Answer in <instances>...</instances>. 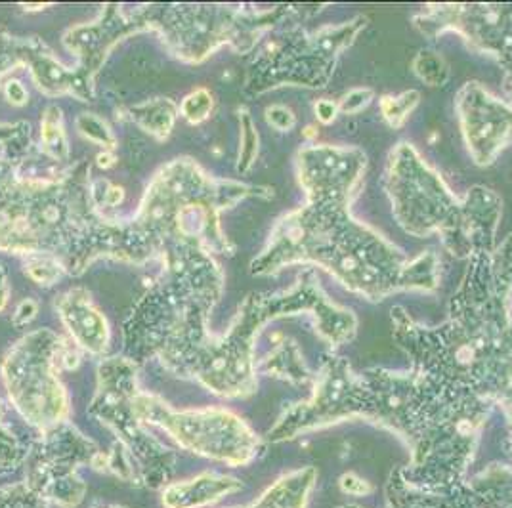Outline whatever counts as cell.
Masks as SVG:
<instances>
[{
  "mask_svg": "<svg viewBox=\"0 0 512 508\" xmlns=\"http://www.w3.org/2000/svg\"><path fill=\"white\" fill-rule=\"evenodd\" d=\"M421 102V94L417 90H407L398 96H383L379 107L383 113L384 121L392 128H400L407 121V117L411 115V111L419 106Z\"/></svg>",
  "mask_w": 512,
  "mask_h": 508,
  "instance_id": "17",
  "label": "cell"
},
{
  "mask_svg": "<svg viewBox=\"0 0 512 508\" xmlns=\"http://www.w3.org/2000/svg\"><path fill=\"white\" fill-rule=\"evenodd\" d=\"M140 415L171 430L180 444L228 465H247L255 459L258 438L234 413L205 409L171 415L161 403L140 400Z\"/></svg>",
  "mask_w": 512,
  "mask_h": 508,
  "instance_id": "6",
  "label": "cell"
},
{
  "mask_svg": "<svg viewBox=\"0 0 512 508\" xmlns=\"http://www.w3.org/2000/svg\"><path fill=\"white\" fill-rule=\"evenodd\" d=\"M341 487L346 489V491H350L352 495H367V491H371V486L367 482L360 480L356 474L342 476Z\"/></svg>",
  "mask_w": 512,
  "mask_h": 508,
  "instance_id": "27",
  "label": "cell"
},
{
  "mask_svg": "<svg viewBox=\"0 0 512 508\" xmlns=\"http://www.w3.org/2000/svg\"><path fill=\"white\" fill-rule=\"evenodd\" d=\"M339 508H362L344 505ZM386 508H476L467 482L455 491H428L409 484L400 466L390 472L386 482Z\"/></svg>",
  "mask_w": 512,
  "mask_h": 508,
  "instance_id": "11",
  "label": "cell"
},
{
  "mask_svg": "<svg viewBox=\"0 0 512 508\" xmlns=\"http://www.w3.org/2000/svg\"><path fill=\"white\" fill-rule=\"evenodd\" d=\"M310 314L316 321V331L321 339L333 348L352 342L358 333L356 316L337 306L321 289L320 281L312 274L299 279L289 291L281 295L251 297L230 335L218 344L213 369L209 371V384L224 396H247L255 390V365H253V337L268 319Z\"/></svg>",
  "mask_w": 512,
  "mask_h": 508,
  "instance_id": "5",
  "label": "cell"
},
{
  "mask_svg": "<svg viewBox=\"0 0 512 508\" xmlns=\"http://www.w3.org/2000/svg\"><path fill=\"white\" fill-rule=\"evenodd\" d=\"M512 233L491 253L469 258L438 327L394 308L392 337L409 369L495 403L512 388Z\"/></svg>",
  "mask_w": 512,
  "mask_h": 508,
  "instance_id": "3",
  "label": "cell"
},
{
  "mask_svg": "<svg viewBox=\"0 0 512 508\" xmlns=\"http://www.w3.org/2000/svg\"><path fill=\"white\" fill-rule=\"evenodd\" d=\"M62 312L69 323L67 327L86 350L100 352L106 346V319L88 306L86 297H67Z\"/></svg>",
  "mask_w": 512,
  "mask_h": 508,
  "instance_id": "13",
  "label": "cell"
},
{
  "mask_svg": "<svg viewBox=\"0 0 512 508\" xmlns=\"http://www.w3.org/2000/svg\"><path fill=\"white\" fill-rule=\"evenodd\" d=\"M8 300V281H6V274H4V268L0 266V310L4 308Z\"/></svg>",
  "mask_w": 512,
  "mask_h": 508,
  "instance_id": "30",
  "label": "cell"
},
{
  "mask_svg": "<svg viewBox=\"0 0 512 508\" xmlns=\"http://www.w3.org/2000/svg\"><path fill=\"white\" fill-rule=\"evenodd\" d=\"M25 272L33 277V281L50 285V283L58 281V277L62 274V266H60V262H56L48 256H39L25 266Z\"/></svg>",
  "mask_w": 512,
  "mask_h": 508,
  "instance_id": "23",
  "label": "cell"
},
{
  "mask_svg": "<svg viewBox=\"0 0 512 508\" xmlns=\"http://www.w3.org/2000/svg\"><path fill=\"white\" fill-rule=\"evenodd\" d=\"M266 121L278 130H291L297 123V117L289 107L272 106L266 109Z\"/></svg>",
  "mask_w": 512,
  "mask_h": 508,
  "instance_id": "25",
  "label": "cell"
},
{
  "mask_svg": "<svg viewBox=\"0 0 512 508\" xmlns=\"http://www.w3.org/2000/svg\"><path fill=\"white\" fill-rule=\"evenodd\" d=\"M44 149L56 157V159H65L69 153L67 138H65L64 123H62V111L56 107H50L44 113L43 130H41Z\"/></svg>",
  "mask_w": 512,
  "mask_h": 508,
  "instance_id": "18",
  "label": "cell"
},
{
  "mask_svg": "<svg viewBox=\"0 0 512 508\" xmlns=\"http://www.w3.org/2000/svg\"><path fill=\"white\" fill-rule=\"evenodd\" d=\"M383 184L404 232L415 237L436 233L448 253L467 260L497 247L503 199L484 186L457 197L411 144L400 142L390 151Z\"/></svg>",
  "mask_w": 512,
  "mask_h": 508,
  "instance_id": "4",
  "label": "cell"
},
{
  "mask_svg": "<svg viewBox=\"0 0 512 508\" xmlns=\"http://www.w3.org/2000/svg\"><path fill=\"white\" fill-rule=\"evenodd\" d=\"M507 419V453L511 465H493L467 480L476 508H512V388L497 402Z\"/></svg>",
  "mask_w": 512,
  "mask_h": 508,
  "instance_id": "10",
  "label": "cell"
},
{
  "mask_svg": "<svg viewBox=\"0 0 512 508\" xmlns=\"http://www.w3.org/2000/svg\"><path fill=\"white\" fill-rule=\"evenodd\" d=\"M211 109H213L211 94L205 88H199V90L192 92L190 96H186V100L180 106V113L190 123L197 125V123H203L211 115Z\"/></svg>",
  "mask_w": 512,
  "mask_h": 508,
  "instance_id": "20",
  "label": "cell"
},
{
  "mask_svg": "<svg viewBox=\"0 0 512 508\" xmlns=\"http://www.w3.org/2000/svg\"><path fill=\"white\" fill-rule=\"evenodd\" d=\"M316 478L318 470L314 466L291 472L279 478L251 508H306Z\"/></svg>",
  "mask_w": 512,
  "mask_h": 508,
  "instance_id": "12",
  "label": "cell"
},
{
  "mask_svg": "<svg viewBox=\"0 0 512 508\" xmlns=\"http://www.w3.org/2000/svg\"><path fill=\"white\" fill-rule=\"evenodd\" d=\"M268 373H274L291 384H308L316 379V375H312V371L302 360L299 346L295 342H283L278 352L270 356Z\"/></svg>",
  "mask_w": 512,
  "mask_h": 508,
  "instance_id": "15",
  "label": "cell"
},
{
  "mask_svg": "<svg viewBox=\"0 0 512 508\" xmlns=\"http://www.w3.org/2000/svg\"><path fill=\"white\" fill-rule=\"evenodd\" d=\"M241 125H243V146H241L237 169L247 170L251 169V165L255 163L256 151H258V134H256L253 121L247 113H243Z\"/></svg>",
  "mask_w": 512,
  "mask_h": 508,
  "instance_id": "22",
  "label": "cell"
},
{
  "mask_svg": "<svg viewBox=\"0 0 512 508\" xmlns=\"http://www.w3.org/2000/svg\"><path fill=\"white\" fill-rule=\"evenodd\" d=\"M35 316H37V304L33 300H23L22 304L18 306V310H16L14 323L16 325H23V323L31 321Z\"/></svg>",
  "mask_w": 512,
  "mask_h": 508,
  "instance_id": "29",
  "label": "cell"
},
{
  "mask_svg": "<svg viewBox=\"0 0 512 508\" xmlns=\"http://www.w3.org/2000/svg\"><path fill=\"white\" fill-rule=\"evenodd\" d=\"M459 127L470 157L488 167L512 144V106L476 81L461 86L455 98Z\"/></svg>",
  "mask_w": 512,
  "mask_h": 508,
  "instance_id": "9",
  "label": "cell"
},
{
  "mask_svg": "<svg viewBox=\"0 0 512 508\" xmlns=\"http://www.w3.org/2000/svg\"><path fill=\"white\" fill-rule=\"evenodd\" d=\"M77 125H79V130L85 134L86 138L92 140L94 144H100V146H106V148H113V142H115L113 132L109 130V127H107L106 123H104L100 117L85 113V115L79 117Z\"/></svg>",
  "mask_w": 512,
  "mask_h": 508,
  "instance_id": "21",
  "label": "cell"
},
{
  "mask_svg": "<svg viewBox=\"0 0 512 508\" xmlns=\"http://www.w3.org/2000/svg\"><path fill=\"white\" fill-rule=\"evenodd\" d=\"M373 96L375 94L369 88H354L346 96H342V100L339 102V111H342V113H358V111H362L363 107L371 104Z\"/></svg>",
  "mask_w": 512,
  "mask_h": 508,
  "instance_id": "24",
  "label": "cell"
},
{
  "mask_svg": "<svg viewBox=\"0 0 512 508\" xmlns=\"http://www.w3.org/2000/svg\"><path fill=\"white\" fill-rule=\"evenodd\" d=\"M6 98L14 106H23L27 102V90L20 81H8L6 85Z\"/></svg>",
  "mask_w": 512,
  "mask_h": 508,
  "instance_id": "28",
  "label": "cell"
},
{
  "mask_svg": "<svg viewBox=\"0 0 512 508\" xmlns=\"http://www.w3.org/2000/svg\"><path fill=\"white\" fill-rule=\"evenodd\" d=\"M306 402L291 407L272 428L283 442L346 419L383 426L406 442L411 463L404 478L428 491H455L467 482L480 432L495 403L409 369L354 371L339 354H327Z\"/></svg>",
  "mask_w": 512,
  "mask_h": 508,
  "instance_id": "1",
  "label": "cell"
},
{
  "mask_svg": "<svg viewBox=\"0 0 512 508\" xmlns=\"http://www.w3.org/2000/svg\"><path fill=\"white\" fill-rule=\"evenodd\" d=\"M413 23L427 37L455 31L474 50L495 56L512 98V4H430Z\"/></svg>",
  "mask_w": 512,
  "mask_h": 508,
  "instance_id": "7",
  "label": "cell"
},
{
  "mask_svg": "<svg viewBox=\"0 0 512 508\" xmlns=\"http://www.w3.org/2000/svg\"><path fill=\"white\" fill-rule=\"evenodd\" d=\"M237 489H241V484L230 476H201L197 482L171 489L165 501L171 508H197Z\"/></svg>",
  "mask_w": 512,
  "mask_h": 508,
  "instance_id": "14",
  "label": "cell"
},
{
  "mask_svg": "<svg viewBox=\"0 0 512 508\" xmlns=\"http://www.w3.org/2000/svg\"><path fill=\"white\" fill-rule=\"evenodd\" d=\"M365 167L367 157L360 148L308 144L300 149L297 169L306 203L276 226L264 253L253 262V274L312 264L373 302L404 291H436L438 254L427 251L409 258L352 216L350 205Z\"/></svg>",
  "mask_w": 512,
  "mask_h": 508,
  "instance_id": "2",
  "label": "cell"
},
{
  "mask_svg": "<svg viewBox=\"0 0 512 508\" xmlns=\"http://www.w3.org/2000/svg\"><path fill=\"white\" fill-rule=\"evenodd\" d=\"M132 117H136V121L146 130H150L151 134L165 138L171 132L176 113L169 100H157L146 106L132 109Z\"/></svg>",
  "mask_w": 512,
  "mask_h": 508,
  "instance_id": "16",
  "label": "cell"
},
{
  "mask_svg": "<svg viewBox=\"0 0 512 508\" xmlns=\"http://www.w3.org/2000/svg\"><path fill=\"white\" fill-rule=\"evenodd\" d=\"M413 71L419 79H423L427 85L440 86L448 81L449 67L446 60L432 52V50H421L413 60Z\"/></svg>",
  "mask_w": 512,
  "mask_h": 508,
  "instance_id": "19",
  "label": "cell"
},
{
  "mask_svg": "<svg viewBox=\"0 0 512 508\" xmlns=\"http://www.w3.org/2000/svg\"><path fill=\"white\" fill-rule=\"evenodd\" d=\"M339 115V104L331 100H320L316 104V117L321 125H331Z\"/></svg>",
  "mask_w": 512,
  "mask_h": 508,
  "instance_id": "26",
  "label": "cell"
},
{
  "mask_svg": "<svg viewBox=\"0 0 512 508\" xmlns=\"http://www.w3.org/2000/svg\"><path fill=\"white\" fill-rule=\"evenodd\" d=\"M363 27L365 20L356 18L341 25H327L314 33H287V41L272 52L276 71L268 86L287 83L321 88L327 85L339 56L356 41ZM266 52L270 54V50Z\"/></svg>",
  "mask_w": 512,
  "mask_h": 508,
  "instance_id": "8",
  "label": "cell"
}]
</instances>
